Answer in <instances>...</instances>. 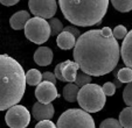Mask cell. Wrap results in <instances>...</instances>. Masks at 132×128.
<instances>
[{"instance_id":"obj_26","label":"cell","mask_w":132,"mask_h":128,"mask_svg":"<svg viewBox=\"0 0 132 128\" xmlns=\"http://www.w3.org/2000/svg\"><path fill=\"white\" fill-rule=\"evenodd\" d=\"M102 90H103V93L105 94V97H106V96L111 97V96H113V94H115L116 86H115V84L112 83V81H106V83L103 85Z\"/></svg>"},{"instance_id":"obj_1","label":"cell","mask_w":132,"mask_h":128,"mask_svg":"<svg viewBox=\"0 0 132 128\" xmlns=\"http://www.w3.org/2000/svg\"><path fill=\"white\" fill-rule=\"evenodd\" d=\"M119 58L120 48L110 27L85 32L75 43V63L90 77H101L113 71Z\"/></svg>"},{"instance_id":"obj_30","label":"cell","mask_w":132,"mask_h":128,"mask_svg":"<svg viewBox=\"0 0 132 128\" xmlns=\"http://www.w3.org/2000/svg\"><path fill=\"white\" fill-rule=\"evenodd\" d=\"M42 79H43V81H49V83L54 84V85H55V81H56V78H55L54 74L48 72V71L42 74Z\"/></svg>"},{"instance_id":"obj_19","label":"cell","mask_w":132,"mask_h":128,"mask_svg":"<svg viewBox=\"0 0 132 128\" xmlns=\"http://www.w3.org/2000/svg\"><path fill=\"white\" fill-rule=\"evenodd\" d=\"M112 6L122 13L132 11V0H112Z\"/></svg>"},{"instance_id":"obj_7","label":"cell","mask_w":132,"mask_h":128,"mask_svg":"<svg viewBox=\"0 0 132 128\" xmlns=\"http://www.w3.org/2000/svg\"><path fill=\"white\" fill-rule=\"evenodd\" d=\"M5 121L10 128H26L30 123V113L25 106L15 105L7 109Z\"/></svg>"},{"instance_id":"obj_25","label":"cell","mask_w":132,"mask_h":128,"mask_svg":"<svg viewBox=\"0 0 132 128\" xmlns=\"http://www.w3.org/2000/svg\"><path fill=\"white\" fill-rule=\"evenodd\" d=\"M100 128H123V127L120 126V123L118 120L109 118V119H105V120L101 123Z\"/></svg>"},{"instance_id":"obj_6","label":"cell","mask_w":132,"mask_h":128,"mask_svg":"<svg viewBox=\"0 0 132 128\" xmlns=\"http://www.w3.org/2000/svg\"><path fill=\"white\" fill-rule=\"evenodd\" d=\"M25 35L29 41L36 44H42L50 37V27L47 20L41 17H30L25 26Z\"/></svg>"},{"instance_id":"obj_32","label":"cell","mask_w":132,"mask_h":128,"mask_svg":"<svg viewBox=\"0 0 132 128\" xmlns=\"http://www.w3.org/2000/svg\"><path fill=\"white\" fill-rule=\"evenodd\" d=\"M113 84H115V86H116V89H117V87H120V86H122V83H120V81H119V80H118V79H117V78H116V80H115V83H113Z\"/></svg>"},{"instance_id":"obj_12","label":"cell","mask_w":132,"mask_h":128,"mask_svg":"<svg viewBox=\"0 0 132 128\" xmlns=\"http://www.w3.org/2000/svg\"><path fill=\"white\" fill-rule=\"evenodd\" d=\"M34 62L39 67H47L53 62V51L48 47L37 48L34 52Z\"/></svg>"},{"instance_id":"obj_2","label":"cell","mask_w":132,"mask_h":128,"mask_svg":"<svg viewBox=\"0 0 132 128\" xmlns=\"http://www.w3.org/2000/svg\"><path fill=\"white\" fill-rule=\"evenodd\" d=\"M26 72L16 59L0 55V111L18 105L26 91Z\"/></svg>"},{"instance_id":"obj_3","label":"cell","mask_w":132,"mask_h":128,"mask_svg":"<svg viewBox=\"0 0 132 128\" xmlns=\"http://www.w3.org/2000/svg\"><path fill=\"white\" fill-rule=\"evenodd\" d=\"M61 11L64 17L75 26L89 27L100 25L104 15L106 14L109 1H74V0H61L59 1Z\"/></svg>"},{"instance_id":"obj_16","label":"cell","mask_w":132,"mask_h":128,"mask_svg":"<svg viewBox=\"0 0 132 128\" xmlns=\"http://www.w3.org/2000/svg\"><path fill=\"white\" fill-rule=\"evenodd\" d=\"M78 92H80V87L76 86L74 83H69L63 87L62 94H63V98L67 101L74 103V101H76V99H77Z\"/></svg>"},{"instance_id":"obj_15","label":"cell","mask_w":132,"mask_h":128,"mask_svg":"<svg viewBox=\"0 0 132 128\" xmlns=\"http://www.w3.org/2000/svg\"><path fill=\"white\" fill-rule=\"evenodd\" d=\"M78 69L80 68H78V65L75 62L65 61V64L62 70V76L64 78V80L69 81V83H74L75 79H76V76H77Z\"/></svg>"},{"instance_id":"obj_14","label":"cell","mask_w":132,"mask_h":128,"mask_svg":"<svg viewBox=\"0 0 132 128\" xmlns=\"http://www.w3.org/2000/svg\"><path fill=\"white\" fill-rule=\"evenodd\" d=\"M56 43H57L59 48L62 50H69L72 49L75 47V43H76V39H75L74 35H71L68 32H62L61 34L57 35V39H56Z\"/></svg>"},{"instance_id":"obj_28","label":"cell","mask_w":132,"mask_h":128,"mask_svg":"<svg viewBox=\"0 0 132 128\" xmlns=\"http://www.w3.org/2000/svg\"><path fill=\"white\" fill-rule=\"evenodd\" d=\"M35 128H56V125L52 122L50 120H45V121H39L35 126Z\"/></svg>"},{"instance_id":"obj_27","label":"cell","mask_w":132,"mask_h":128,"mask_svg":"<svg viewBox=\"0 0 132 128\" xmlns=\"http://www.w3.org/2000/svg\"><path fill=\"white\" fill-rule=\"evenodd\" d=\"M64 64H65V62H62V63H59L55 67L54 76H55V78H57L59 80H61V81H65L64 78H63V76H62V70H63Z\"/></svg>"},{"instance_id":"obj_4","label":"cell","mask_w":132,"mask_h":128,"mask_svg":"<svg viewBox=\"0 0 132 128\" xmlns=\"http://www.w3.org/2000/svg\"><path fill=\"white\" fill-rule=\"evenodd\" d=\"M77 101L84 112L96 113L104 107L106 97L103 93L102 86L98 84H88L80 89Z\"/></svg>"},{"instance_id":"obj_21","label":"cell","mask_w":132,"mask_h":128,"mask_svg":"<svg viewBox=\"0 0 132 128\" xmlns=\"http://www.w3.org/2000/svg\"><path fill=\"white\" fill-rule=\"evenodd\" d=\"M116 78L120 81V83H127L130 84L132 81V70L129 68H123V69L118 70L116 74Z\"/></svg>"},{"instance_id":"obj_22","label":"cell","mask_w":132,"mask_h":128,"mask_svg":"<svg viewBox=\"0 0 132 128\" xmlns=\"http://www.w3.org/2000/svg\"><path fill=\"white\" fill-rule=\"evenodd\" d=\"M74 84L78 87H83L85 85H88V84H91V77L83 74V72H77V76H76Z\"/></svg>"},{"instance_id":"obj_17","label":"cell","mask_w":132,"mask_h":128,"mask_svg":"<svg viewBox=\"0 0 132 128\" xmlns=\"http://www.w3.org/2000/svg\"><path fill=\"white\" fill-rule=\"evenodd\" d=\"M26 84L30 85V86H37L42 80V74L36 69H30L25 75Z\"/></svg>"},{"instance_id":"obj_20","label":"cell","mask_w":132,"mask_h":128,"mask_svg":"<svg viewBox=\"0 0 132 128\" xmlns=\"http://www.w3.org/2000/svg\"><path fill=\"white\" fill-rule=\"evenodd\" d=\"M48 23H49V27H50V34L53 36H57L59 34H61L63 32V28L64 27H63L62 22H61L57 17H52L48 21Z\"/></svg>"},{"instance_id":"obj_13","label":"cell","mask_w":132,"mask_h":128,"mask_svg":"<svg viewBox=\"0 0 132 128\" xmlns=\"http://www.w3.org/2000/svg\"><path fill=\"white\" fill-rule=\"evenodd\" d=\"M29 13L27 11H19L15 14H13L10 19V25L14 30H20L23 29L27 23V21L29 20Z\"/></svg>"},{"instance_id":"obj_9","label":"cell","mask_w":132,"mask_h":128,"mask_svg":"<svg viewBox=\"0 0 132 128\" xmlns=\"http://www.w3.org/2000/svg\"><path fill=\"white\" fill-rule=\"evenodd\" d=\"M35 97L37 99V103L50 104L53 100L59 98L60 94L54 84L49 81H41L35 89Z\"/></svg>"},{"instance_id":"obj_23","label":"cell","mask_w":132,"mask_h":128,"mask_svg":"<svg viewBox=\"0 0 132 128\" xmlns=\"http://www.w3.org/2000/svg\"><path fill=\"white\" fill-rule=\"evenodd\" d=\"M123 99L129 107H132V81L125 86L124 91H123Z\"/></svg>"},{"instance_id":"obj_10","label":"cell","mask_w":132,"mask_h":128,"mask_svg":"<svg viewBox=\"0 0 132 128\" xmlns=\"http://www.w3.org/2000/svg\"><path fill=\"white\" fill-rule=\"evenodd\" d=\"M32 114L37 121L50 120L54 116V106L52 104L35 103L33 105Z\"/></svg>"},{"instance_id":"obj_31","label":"cell","mask_w":132,"mask_h":128,"mask_svg":"<svg viewBox=\"0 0 132 128\" xmlns=\"http://www.w3.org/2000/svg\"><path fill=\"white\" fill-rule=\"evenodd\" d=\"M19 3L18 0H0V4L4 6H14Z\"/></svg>"},{"instance_id":"obj_8","label":"cell","mask_w":132,"mask_h":128,"mask_svg":"<svg viewBox=\"0 0 132 128\" xmlns=\"http://www.w3.org/2000/svg\"><path fill=\"white\" fill-rule=\"evenodd\" d=\"M29 11L36 17L52 19L57 10V3L55 0H30L28 1Z\"/></svg>"},{"instance_id":"obj_29","label":"cell","mask_w":132,"mask_h":128,"mask_svg":"<svg viewBox=\"0 0 132 128\" xmlns=\"http://www.w3.org/2000/svg\"><path fill=\"white\" fill-rule=\"evenodd\" d=\"M63 32L70 33L71 35H74V36H75V39H78V37L81 36L80 30H78L76 27H72V26H67V27H64V28H63Z\"/></svg>"},{"instance_id":"obj_18","label":"cell","mask_w":132,"mask_h":128,"mask_svg":"<svg viewBox=\"0 0 132 128\" xmlns=\"http://www.w3.org/2000/svg\"><path fill=\"white\" fill-rule=\"evenodd\" d=\"M119 123L123 128H132V107H126L119 114Z\"/></svg>"},{"instance_id":"obj_11","label":"cell","mask_w":132,"mask_h":128,"mask_svg":"<svg viewBox=\"0 0 132 128\" xmlns=\"http://www.w3.org/2000/svg\"><path fill=\"white\" fill-rule=\"evenodd\" d=\"M120 56L126 68L132 70V29L123 40V44L120 47Z\"/></svg>"},{"instance_id":"obj_5","label":"cell","mask_w":132,"mask_h":128,"mask_svg":"<svg viewBox=\"0 0 132 128\" xmlns=\"http://www.w3.org/2000/svg\"><path fill=\"white\" fill-rule=\"evenodd\" d=\"M56 128H96V125L89 113L80 108H70L60 115Z\"/></svg>"},{"instance_id":"obj_24","label":"cell","mask_w":132,"mask_h":128,"mask_svg":"<svg viewBox=\"0 0 132 128\" xmlns=\"http://www.w3.org/2000/svg\"><path fill=\"white\" fill-rule=\"evenodd\" d=\"M112 35L115 37L116 40H124L125 36L127 35V29L125 26L123 25H119L115 28V29L112 30Z\"/></svg>"}]
</instances>
